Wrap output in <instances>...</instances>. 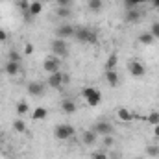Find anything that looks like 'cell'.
Listing matches in <instances>:
<instances>
[{"label":"cell","mask_w":159,"mask_h":159,"mask_svg":"<svg viewBox=\"0 0 159 159\" xmlns=\"http://www.w3.org/2000/svg\"><path fill=\"white\" fill-rule=\"evenodd\" d=\"M80 94H81V98L87 102L89 107H96V106L102 102V93H100L96 87H83Z\"/></svg>","instance_id":"1"},{"label":"cell","mask_w":159,"mask_h":159,"mask_svg":"<svg viewBox=\"0 0 159 159\" xmlns=\"http://www.w3.org/2000/svg\"><path fill=\"white\" fill-rule=\"evenodd\" d=\"M117 117L120 120H124V122H131L133 120V113L129 109H126V107H120L119 111H117Z\"/></svg>","instance_id":"18"},{"label":"cell","mask_w":159,"mask_h":159,"mask_svg":"<svg viewBox=\"0 0 159 159\" xmlns=\"http://www.w3.org/2000/svg\"><path fill=\"white\" fill-rule=\"evenodd\" d=\"M96 139H98V133L91 128V129H85L83 133H81V141H83V144L85 146H93L94 143H96Z\"/></svg>","instance_id":"12"},{"label":"cell","mask_w":159,"mask_h":159,"mask_svg":"<svg viewBox=\"0 0 159 159\" xmlns=\"http://www.w3.org/2000/svg\"><path fill=\"white\" fill-rule=\"evenodd\" d=\"M113 143H115V141H113V137H111V135H106V137H104V146H106V148H111V146H113Z\"/></svg>","instance_id":"32"},{"label":"cell","mask_w":159,"mask_h":159,"mask_svg":"<svg viewBox=\"0 0 159 159\" xmlns=\"http://www.w3.org/2000/svg\"><path fill=\"white\" fill-rule=\"evenodd\" d=\"M19 7L26 13V17H28V9H30V0H19Z\"/></svg>","instance_id":"30"},{"label":"cell","mask_w":159,"mask_h":159,"mask_svg":"<svg viewBox=\"0 0 159 159\" xmlns=\"http://www.w3.org/2000/svg\"><path fill=\"white\" fill-rule=\"evenodd\" d=\"M87 7L96 13V11H100V9L104 7V2H102V0H87Z\"/></svg>","instance_id":"22"},{"label":"cell","mask_w":159,"mask_h":159,"mask_svg":"<svg viewBox=\"0 0 159 159\" xmlns=\"http://www.w3.org/2000/svg\"><path fill=\"white\" fill-rule=\"evenodd\" d=\"M74 34H76V28L72 26V24H69V22H61L57 28H56V37L57 39H70V37H74Z\"/></svg>","instance_id":"6"},{"label":"cell","mask_w":159,"mask_h":159,"mask_svg":"<svg viewBox=\"0 0 159 159\" xmlns=\"http://www.w3.org/2000/svg\"><path fill=\"white\" fill-rule=\"evenodd\" d=\"M50 50H52V54L54 56H57V57H67L69 56V43L65 39H56L50 43Z\"/></svg>","instance_id":"5"},{"label":"cell","mask_w":159,"mask_h":159,"mask_svg":"<svg viewBox=\"0 0 159 159\" xmlns=\"http://www.w3.org/2000/svg\"><path fill=\"white\" fill-rule=\"evenodd\" d=\"M41 11H43V2H39V0H34V2H30L28 17H37Z\"/></svg>","instance_id":"16"},{"label":"cell","mask_w":159,"mask_h":159,"mask_svg":"<svg viewBox=\"0 0 159 159\" xmlns=\"http://www.w3.org/2000/svg\"><path fill=\"white\" fill-rule=\"evenodd\" d=\"M32 52H34V44H32V43H26V44H24V54L30 56Z\"/></svg>","instance_id":"33"},{"label":"cell","mask_w":159,"mask_h":159,"mask_svg":"<svg viewBox=\"0 0 159 159\" xmlns=\"http://www.w3.org/2000/svg\"><path fill=\"white\" fill-rule=\"evenodd\" d=\"M13 129H15L17 133H24V131H26V122L22 119H15L13 120Z\"/></svg>","instance_id":"23"},{"label":"cell","mask_w":159,"mask_h":159,"mask_svg":"<svg viewBox=\"0 0 159 159\" xmlns=\"http://www.w3.org/2000/svg\"><path fill=\"white\" fill-rule=\"evenodd\" d=\"M93 159H109L107 157V154L106 152H102V150H98V152H93V156H91Z\"/></svg>","instance_id":"31"},{"label":"cell","mask_w":159,"mask_h":159,"mask_svg":"<svg viewBox=\"0 0 159 159\" xmlns=\"http://www.w3.org/2000/svg\"><path fill=\"white\" fill-rule=\"evenodd\" d=\"M146 122H148V124H152V126L159 124V113H157V111H152V113L146 117Z\"/></svg>","instance_id":"26"},{"label":"cell","mask_w":159,"mask_h":159,"mask_svg":"<svg viewBox=\"0 0 159 159\" xmlns=\"http://www.w3.org/2000/svg\"><path fill=\"white\" fill-rule=\"evenodd\" d=\"M4 72L7 74V76H17L19 72H20V63L19 61H6V65H4Z\"/></svg>","instance_id":"13"},{"label":"cell","mask_w":159,"mask_h":159,"mask_svg":"<svg viewBox=\"0 0 159 159\" xmlns=\"http://www.w3.org/2000/svg\"><path fill=\"white\" fill-rule=\"evenodd\" d=\"M128 72L133 76V78H143L146 74V69L141 61H129L128 63Z\"/></svg>","instance_id":"8"},{"label":"cell","mask_w":159,"mask_h":159,"mask_svg":"<svg viewBox=\"0 0 159 159\" xmlns=\"http://www.w3.org/2000/svg\"><path fill=\"white\" fill-rule=\"evenodd\" d=\"M46 117H48V109H46V107H43V106L35 107V111L32 113V119H34V120H44Z\"/></svg>","instance_id":"17"},{"label":"cell","mask_w":159,"mask_h":159,"mask_svg":"<svg viewBox=\"0 0 159 159\" xmlns=\"http://www.w3.org/2000/svg\"><path fill=\"white\" fill-rule=\"evenodd\" d=\"M154 35L150 34V32H143L141 35H139V43L141 44H144V46H150V44H154Z\"/></svg>","instance_id":"19"},{"label":"cell","mask_w":159,"mask_h":159,"mask_svg":"<svg viewBox=\"0 0 159 159\" xmlns=\"http://www.w3.org/2000/svg\"><path fill=\"white\" fill-rule=\"evenodd\" d=\"M7 59H9V61H19V63H20V52H17V50H9Z\"/></svg>","instance_id":"29"},{"label":"cell","mask_w":159,"mask_h":159,"mask_svg":"<svg viewBox=\"0 0 159 159\" xmlns=\"http://www.w3.org/2000/svg\"><path fill=\"white\" fill-rule=\"evenodd\" d=\"M146 154H148L150 157H159V146H154V144L146 146Z\"/></svg>","instance_id":"27"},{"label":"cell","mask_w":159,"mask_h":159,"mask_svg":"<svg viewBox=\"0 0 159 159\" xmlns=\"http://www.w3.org/2000/svg\"><path fill=\"white\" fill-rule=\"evenodd\" d=\"M117 63H119V56H117V54H111V56L107 57V61H106V70H115Z\"/></svg>","instance_id":"21"},{"label":"cell","mask_w":159,"mask_h":159,"mask_svg":"<svg viewBox=\"0 0 159 159\" xmlns=\"http://www.w3.org/2000/svg\"><path fill=\"white\" fill-rule=\"evenodd\" d=\"M93 129H94L100 137H106V135H111V133H113V126H111L109 122H106V120H98V122L93 126Z\"/></svg>","instance_id":"9"},{"label":"cell","mask_w":159,"mask_h":159,"mask_svg":"<svg viewBox=\"0 0 159 159\" xmlns=\"http://www.w3.org/2000/svg\"><path fill=\"white\" fill-rule=\"evenodd\" d=\"M141 17H143V13L139 11V7H131V9H126V13H124V22H128V24H137V22L141 20Z\"/></svg>","instance_id":"10"},{"label":"cell","mask_w":159,"mask_h":159,"mask_svg":"<svg viewBox=\"0 0 159 159\" xmlns=\"http://www.w3.org/2000/svg\"><path fill=\"white\" fill-rule=\"evenodd\" d=\"M135 159H141V157H135Z\"/></svg>","instance_id":"39"},{"label":"cell","mask_w":159,"mask_h":159,"mask_svg":"<svg viewBox=\"0 0 159 159\" xmlns=\"http://www.w3.org/2000/svg\"><path fill=\"white\" fill-rule=\"evenodd\" d=\"M154 137H156V139H159V124H156V126H154Z\"/></svg>","instance_id":"36"},{"label":"cell","mask_w":159,"mask_h":159,"mask_svg":"<svg viewBox=\"0 0 159 159\" xmlns=\"http://www.w3.org/2000/svg\"><path fill=\"white\" fill-rule=\"evenodd\" d=\"M46 83H48V87H52V89H59L61 85L69 83V74H67V72H61V70L52 72V74H48Z\"/></svg>","instance_id":"4"},{"label":"cell","mask_w":159,"mask_h":159,"mask_svg":"<svg viewBox=\"0 0 159 159\" xmlns=\"http://www.w3.org/2000/svg\"><path fill=\"white\" fill-rule=\"evenodd\" d=\"M56 15H57L61 20H67V19L72 17V9H70V6H57Z\"/></svg>","instance_id":"15"},{"label":"cell","mask_w":159,"mask_h":159,"mask_svg":"<svg viewBox=\"0 0 159 159\" xmlns=\"http://www.w3.org/2000/svg\"><path fill=\"white\" fill-rule=\"evenodd\" d=\"M43 69H44V72H48V74L61 70V61H59V57H57V56H48V57L43 61Z\"/></svg>","instance_id":"7"},{"label":"cell","mask_w":159,"mask_h":159,"mask_svg":"<svg viewBox=\"0 0 159 159\" xmlns=\"http://www.w3.org/2000/svg\"><path fill=\"white\" fill-rule=\"evenodd\" d=\"M28 111H30V106H28L26 102H19V104H17V113H19V115H26Z\"/></svg>","instance_id":"24"},{"label":"cell","mask_w":159,"mask_h":159,"mask_svg":"<svg viewBox=\"0 0 159 159\" xmlns=\"http://www.w3.org/2000/svg\"><path fill=\"white\" fill-rule=\"evenodd\" d=\"M144 2L146 0H124V6H126V9H131V7H137V6H141Z\"/></svg>","instance_id":"25"},{"label":"cell","mask_w":159,"mask_h":159,"mask_svg":"<svg viewBox=\"0 0 159 159\" xmlns=\"http://www.w3.org/2000/svg\"><path fill=\"white\" fill-rule=\"evenodd\" d=\"M26 89H28V94H32V96H43L46 87H44V83H41V81L35 80V81H30Z\"/></svg>","instance_id":"11"},{"label":"cell","mask_w":159,"mask_h":159,"mask_svg":"<svg viewBox=\"0 0 159 159\" xmlns=\"http://www.w3.org/2000/svg\"><path fill=\"white\" fill-rule=\"evenodd\" d=\"M74 133H76V129L70 124H57L54 128V137L57 141H69V139L74 137Z\"/></svg>","instance_id":"3"},{"label":"cell","mask_w":159,"mask_h":159,"mask_svg":"<svg viewBox=\"0 0 159 159\" xmlns=\"http://www.w3.org/2000/svg\"><path fill=\"white\" fill-rule=\"evenodd\" d=\"M150 34L154 35V39L159 41V22H152V26H150Z\"/></svg>","instance_id":"28"},{"label":"cell","mask_w":159,"mask_h":159,"mask_svg":"<svg viewBox=\"0 0 159 159\" xmlns=\"http://www.w3.org/2000/svg\"><path fill=\"white\" fill-rule=\"evenodd\" d=\"M6 41H7V34L0 28V43H6Z\"/></svg>","instance_id":"35"},{"label":"cell","mask_w":159,"mask_h":159,"mask_svg":"<svg viewBox=\"0 0 159 159\" xmlns=\"http://www.w3.org/2000/svg\"><path fill=\"white\" fill-rule=\"evenodd\" d=\"M56 4H57V6H70L72 0H56Z\"/></svg>","instance_id":"34"},{"label":"cell","mask_w":159,"mask_h":159,"mask_svg":"<svg viewBox=\"0 0 159 159\" xmlns=\"http://www.w3.org/2000/svg\"><path fill=\"white\" fill-rule=\"evenodd\" d=\"M74 37H76L80 43H85V44H96V43H98V35H96V32L91 30V28H85V26L76 28Z\"/></svg>","instance_id":"2"},{"label":"cell","mask_w":159,"mask_h":159,"mask_svg":"<svg viewBox=\"0 0 159 159\" xmlns=\"http://www.w3.org/2000/svg\"><path fill=\"white\" fill-rule=\"evenodd\" d=\"M76 109H78V106H76V102L74 100H63L61 102V111L63 113H67V115H72V113H76Z\"/></svg>","instance_id":"14"},{"label":"cell","mask_w":159,"mask_h":159,"mask_svg":"<svg viewBox=\"0 0 159 159\" xmlns=\"http://www.w3.org/2000/svg\"><path fill=\"white\" fill-rule=\"evenodd\" d=\"M150 2H152V6H154L156 9H159V0H150Z\"/></svg>","instance_id":"37"},{"label":"cell","mask_w":159,"mask_h":159,"mask_svg":"<svg viewBox=\"0 0 159 159\" xmlns=\"http://www.w3.org/2000/svg\"><path fill=\"white\" fill-rule=\"evenodd\" d=\"M0 146H2V139H0Z\"/></svg>","instance_id":"38"},{"label":"cell","mask_w":159,"mask_h":159,"mask_svg":"<svg viewBox=\"0 0 159 159\" xmlns=\"http://www.w3.org/2000/svg\"><path fill=\"white\" fill-rule=\"evenodd\" d=\"M106 80H107V83L109 85H119V74H117V70H106Z\"/></svg>","instance_id":"20"}]
</instances>
